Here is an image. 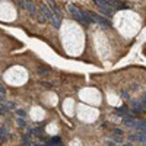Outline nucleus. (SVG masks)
Wrapping results in <instances>:
<instances>
[{"label":"nucleus","instance_id":"f257e3e1","mask_svg":"<svg viewBox=\"0 0 146 146\" xmlns=\"http://www.w3.org/2000/svg\"><path fill=\"white\" fill-rule=\"evenodd\" d=\"M94 2L98 5L100 10L104 12L107 16H110V15L113 13V10H111V9L114 7V6H113V2H114V0H94Z\"/></svg>","mask_w":146,"mask_h":146},{"label":"nucleus","instance_id":"f03ea898","mask_svg":"<svg viewBox=\"0 0 146 146\" xmlns=\"http://www.w3.org/2000/svg\"><path fill=\"white\" fill-rule=\"evenodd\" d=\"M69 10H70V13H72L73 16H75V19H76V21H79V22L82 23V25H86V23H88V22H86V19H85V15H83V12H82V10H79V9H78V7H75V6H70V9H69Z\"/></svg>","mask_w":146,"mask_h":146},{"label":"nucleus","instance_id":"7ed1b4c3","mask_svg":"<svg viewBox=\"0 0 146 146\" xmlns=\"http://www.w3.org/2000/svg\"><path fill=\"white\" fill-rule=\"evenodd\" d=\"M89 15H91V18H92V21L94 22H98V23H102V25H105V27H110L111 23H110L105 18H102V16H100V15H96V13H94V12H89Z\"/></svg>","mask_w":146,"mask_h":146},{"label":"nucleus","instance_id":"20e7f679","mask_svg":"<svg viewBox=\"0 0 146 146\" xmlns=\"http://www.w3.org/2000/svg\"><path fill=\"white\" fill-rule=\"evenodd\" d=\"M21 6H23V7H25V9L29 12V13H32V15H35V13H36L35 6H34L31 2H27V0H22V2H21Z\"/></svg>","mask_w":146,"mask_h":146},{"label":"nucleus","instance_id":"39448f33","mask_svg":"<svg viewBox=\"0 0 146 146\" xmlns=\"http://www.w3.org/2000/svg\"><path fill=\"white\" fill-rule=\"evenodd\" d=\"M40 10H41V15L44 16V19H51V12H50V9H48V6H45V5H42L41 7H40Z\"/></svg>","mask_w":146,"mask_h":146},{"label":"nucleus","instance_id":"423d86ee","mask_svg":"<svg viewBox=\"0 0 146 146\" xmlns=\"http://www.w3.org/2000/svg\"><path fill=\"white\" fill-rule=\"evenodd\" d=\"M136 121H137V120H135L131 115H129V117H124L123 123H124V126H127V127H136Z\"/></svg>","mask_w":146,"mask_h":146},{"label":"nucleus","instance_id":"0eeeda50","mask_svg":"<svg viewBox=\"0 0 146 146\" xmlns=\"http://www.w3.org/2000/svg\"><path fill=\"white\" fill-rule=\"evenodd\" d=\"M51 23H53V27L54 28H58L60 27V23H62V16H60V13H56V15H53L51 16Z\"/></svg>","mask_w":146,"mask_h":146},{"label":"nucleus","instance_id":"6e6552de","mask_svg":"<svg viewBox=\"0 0 146 146\" xmlns=\"http://www.w3.org/2000/svg\"><path fill=\"white\" fill-rule=\"evenodd\" d=\"M145 110L142 101H136V102H133V113H142Z\"/></svg>","mask_w":146,"mask_h":146},{"label":"nucleus","instance_id":"1a4fd4ad","mask_svg":"<svg viewBox=\"0 0 146 146\" xmlns=\"http://www.w3.org/2000/svg\"><path fill=\"white\" fill-rule=\"evenodd\" d=\"M136 129H137V131H140V133H146V121L137 120V121H136Z\"/></svg>","mask_w":146,"mask_h":146},{"label":"nucleus","instance_id":"9d476101","mask_svg":"<svg viewBox=\"0 0 146 146\" xmlns=\"http://www.w3.org/2000/svg\"><path fill=\"white\" fill-rule=\"evenodd\" d=\"M7 136H9V133L5 127H0V142H6L7 140Z\"/></svg>","mask_w":146,"mask_h":146},{"label":"nucleus","instance_id":"9b49d317","mask_svg":"<svg viewBox=\"0 0 146 146\" xmlns=\"http://www.w3.org/2000/svg\"><path fill=\"white\" fill-rule=\"evenodd\" d=\"M131 139L139 140V142H145V140H146V136H145V133H140V131H137L136 135H133V136H131Z\"/></svg>","mask_w":146,"mask_h":146},{"label":"nucleus","instance_id":"f8f14e48","mask_svg":"<svg viewBox=\"0 0 146 146\" xmlns=\"http://www.w3.org/2000/svg\"><path fill=\"white\" fill-rule=\"evenodd\" d=\"M117 111L120 113V115H123V117H129V115H131V114H129V110H127L126 107H121V108H118Z\"/></svg>","mask_w":146,"mask_h":146},{"label":"nucleus","instance_id":"ddd939ff","mask_svg":"<svg viewBox=\"0 0 146 146\" xmlns=\"http://www.w3.org/2000/svg\"><path fill=\"white\" fill-rule=\"evenodd\" d=\"M113 6L114 7H118V9H126V5H123V3H120V2H113Z\"/></svg>","mask_w":146,"mask_h":146},{"label":"nucleus","instance_id":"4468645a","mask_svg":"<svg viewBox=\"0 0 146 146\" xmlns=\"http://www.w3.org/2000/svg\"><path fill=\"white\" fill-rule=\"evenodd\" d=\"M48 142L53 143V145H62V143H60V137H53V139H50Z\"/></svg>","mask_w":146,"mask_h":146},{"label":"nucleus","instance_id":"2eb2a0df","mask_svg":"<svg viewBox=\"0 0 146 146\" xmlns=\"http://www.w3.org/2000/svg\"><path fill=\"white\" fill-rule=\"evenodd\" d=\"M18 115H19V117H22V118H25V117H27L25 111H22V110H19V111H18Z\"/></svg>","mask_w":146,"mask_h":146},{"label":"nucleus","instance_id":"dca6fc26","mask_svg":"<svg viewBox=\"0 0 146 146\" xmlns=\"http://www.w3.org/2000/svg\"><path fill=\"white\" fill-rule=\"evenodd\" d=\"M18 126H19V127H25V121L19 118V120H18Z\"/></svg>","mask_w":146,"mask_h":146},{"label":"nucleus","instance_id":"f3484780","mask_svg":"<svg viewBox=\"0 0 146 146\" xmlns=\"http://www.w3.org/2000/svg\"><path fill=\"white\" fill-rule=\"evenodd\" d=\"M114 135H117V136H121V135H123V131H121V130H118V129H115V130H114Z\"/></svg>","mask_w":146,"mask_h":146},{"label":"nucleus","instance_id":"a211bd4d","mask_svg":"<svg viewBox=\"0 0 146 146\" xmlns=\"http://www.w3.org/2000/svg\"><path fill=\"white\" fill-rule=\"evenodd\" d=\"M5 92H6V91H5V86H3L2 83H0V94H3V95H5Z\"/></svg>","mask_w":146,"mask_h":146},{"label":"nucleus","instance_id":"6ab92c4d","mask_svg":"<svg viewBox=\"0 0 146 146\" xmlns=\"http://www.w3.org/2000/svg\"><path fill=\"white\" fill-rule=\"evenodd\" d=\"M142 104H143V107H146V94L143 95V100H142Z\"/></svg>","mask_w":146,"mask_h":146},{"label":"nucleus","instance_id":"aec40b11","mask_svg":"<svg viewBox=\"0 0 146 146\" xmlns=\"http://www.w3.org/2000/svg\"><path fill=\"white\" fill-rule=\"evenodd\" d=\"M120 95H121V96H124V98H129V94H127V92H126V94H124V92H121Z\"/></svg>","mask_w":146,"mask_h":146},{"label":"nucleus","instance_id":"412c9836","mask_svg":"<svg viewBox=\"0 0 146 146\" xmlns=\"http://www.w3.org/2000/svg\"><path fill=\"white\" fill-rule=\"evenodd\" d=\"M3 100H5V95H3V94H0V102H2Z\"/></svg>","mask_w":146,"mask_h":146},{"label":"nucleus","instance_id":"4be33fe9","mask_svg":"<svg viewBox=\"0 0 146 146\" xmlns=\"http://www.w3.org/2000/svg\"><path fill=\"white\" fill-rule=\"evenodd\" d=\"M32 146H44V145H40V143H36V145H32Z\"/></svg>","mask_w":146,"mask_h":146},{"label":"nucleus","instance_id":"5701e85b","mask_svg":"<svg viewBox=\"0 0 146 146\" xmlns=\"http://www.w3.org/2000/svg\"><path fill=\"white\" fill-rule=\"evenodd\" d=\"M123 146H131V145H123Z\"/></svg>","mask_w":146,"mask_h":146}]
</instances>
